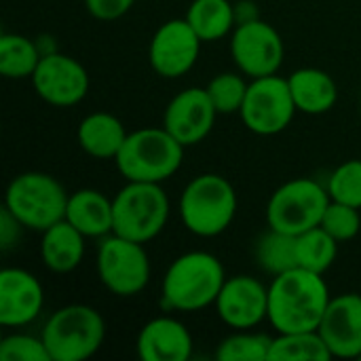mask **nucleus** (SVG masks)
<instances>
[{
	"label": "nucleus",
	"instance_id": "obj_4",
	"mask_svg": "<svg viewBox=\"0 0 361 361\" xmlns=\"http://www.w3.org/2000/svg\"><path fill=\"white\" fill-rule=\"evenodd\" d=\"M40 338L51 361H85L102 349L106 322L93 307L68 305L51 315Z\"/></svg>",
	"mask_w": 361,
	"mask_h": 361
},
{
	"label": "nucleus",
	"instance_id": "obj_21",
	"mask_svg": "<svg viewBox=\"0 0 361 361\" xmlns=\"http://www.w3.org/2000/svg\"><path fill=\"white\" fill-rule=\"evenodd\" d=\"M294 104L305 114H324L334 108L338 87L334 78L319 68H300L288 76Z\"/></svg>",
	"mask_w": 361,
	"mask_h": 361
},
{
	"label": "nucleus",
	"instance_id": "obj_1",
	"mask_svg": "<svg viewBox=\"0 0 361 361\" xmlns=\"http://www.w3.org/2000/svg\"><path fill=\"white\" fill-rule=\"evenodd\" d=\"M330 292L324 275L292 269L275 275L269 288V322L279 334L319 330Z\"/></svg>",
	"mask_w": 361,
	"mask_h": 361
},
{
	"label": "nucleus",
	"instance_id": "obj_20",
	"mask_svg": "<svg viewBox=\"0 0 361 361\" xmlns=\"http://www.w3.org/2000/svg\"><path fill=\"white\" fill-rule=\"evenodd\" d=\"M85 235L66 218L42 233L40 258L53 273H70L85 258Z\"/></svg>",
	"mask_w": 361,
	"mask_h": 361
},
{
	"label": "nucleus",
	"instance_id": "obj_28",
	"mask_svg": "<svg viewBox=\"0 0 361 361\" xmlns=\"http://www.w3.org/2000/svg\"><path fill=\"white\" fill-rule=\"evenodd\" d=\"M247 87L250 85L239 74L222 72L209 80L205 91H207L218 114H235V112H241V108H243Z\"/></svg>",
	"mask_w": 361,
	"mask_h": 361
},
{
	"label": "nucleus",
	"instance_id": "obj_25",
	"mask_svg": "<svg viewBox=\"0 0 361 361\" xmlns=\"http://www.w3.org/2000/svg\"><path fill=\"white\" fill-rule=\"evenodd\" d=\"M338 241L328 235L322 226L309 228L296 235V260L298 269L324 275L336 260Z\"/></svg>",
	"mask_w": 361,
	"mask_h": 361
},
{
	"label": "nucleus",
	"instance_id": "obj_13",
	"mask_svg": "<svg viewBox=\"0 0 361 361\" xmlns=\"http://www.w3.org/2000/svg\"><path fill=\"white\" fill-rule=\"evenodd\" d=\"M201 38L186 19L165 21L150 40V66L163 78L184 76L197 61Z\"/></svg>",
	"mask_w": 361,
	"mask_h": 361
},
{
	"label": "nucleus",
	"instance_id": "obj_2",
	"mask_svg": "<svg viewBox=\"0 0 361 361\" xmlns=\"http://www.w3.org/2000/svg\"><path fill=\"white\" fill-rule=\"evenodd\" d=\"M184 148L165 127H146L127 135L114 161L127 182L161 184L180 169Z\"/></svg>",
	"mask_w": 361,
	"mask_h": 361
},
{
	"label": "nucleus",
	"instance_id": "obj_16",
	"mask_svg": "<svg viewBox=\"0 0 361 361\" xmlns=\"http://www.w3.org/2000/svg\"><path fill=\"white\" fill-rule=\"evenodd\" d=\"M332 357L361 355V294H343L332 298L319 326Z\"/></svg>",
	"mask_w": 361,
	"mask_h": 361
},
{
	"label": "nucleus",
	"instance_id": "obj_15",
	"mask_svg": "<svg viewBox=\"0 0 361 361\" xmlns=\"http://www.w3.org/2000/svg\"><path fill=\"white\" fill-rule=\"evenodd\" d=\"M216 311L226 326L250 330L269 317V290L250 275H237L224 281Z\"/></svg>",
	"mask_w": 361,
	"mask_h": 361
},
{
	"label": "nucleus",
	"instance_id": "obj_9",
	"mask_svg": "<svg viewBox=\"0 0 361 361\" xmlns=\"http://www.w3.org/2000/svg\"><path fill=\"white\" fill-rule=\"evenodd\" d=\"M97 275L102 283L123 298L137 296L150 281V260L144 243L110 235L97 252Z\"/></svg>",
	"mask_w": 361,
	"mask_h": 361
},
{
	"label": "nucleus",
	"instance_id": "obj_34",
	"mask_svg": "<svg viewBox=\"0 0 361 361\" xmlns=\"http://www.w3.org/2000/svg\"><path fill=\"white\" fill-rule=\"evenodd\" d=\"M21 228H23V224L4 207L0 212V245H2V250H11L15 245Z\"/></svg>",
	"mask_w": 361,
	"mask_h": 361
},
{
	"label": "nucleus",
	"instance_id": "obj_23",
	"mask_svg": "<svg viewBox=\"0 0 361 361\" xmlns=\"http://www.w3.org/2000/svg\"><path fill=\"white\" fill-rule=\"evenodd\" d=\"M186 21L203 42L226 36L235 23V8L228 0H195L186 13Z\"/></svg>",
	"mask_w": 361,
	"mask_h": 361
},
{
	"label": "nucleus",
	"instance_id": "obj_11",
	"mask_svg": "<svg viewBox=\"0 0 361 361\" xmlns=\"http://www.w3.org/2000/svg\"><path fill=\"white\" fill-rule=\"evenodd\" d=\"M231 53L243 74L260 78L277 74L283 63L286 49L279 32L271 23L262 19H250L235 30Z\"/></svg>",
	"mask_w": 361,
	"mask_h": 361
},
{
	"label": "nucleus",
	"instance_id": "obj_7",
	"mask_svg": "<svg viewBox=\"0 0 361 361\" xmlns=\"http://www.w3.org/2000/svg\"><path fill=\"white\" fill-rule=\"evenodd\" d=\"M112 233L137 243H146L165 228L169 218V199L161 184L127 182V186L112 199Z\"/></svg>",
	"mask_w": 361,
	"mask_h": 361
},
{
	"label": "nucleus",
	"instance_id": "obj_33",
	"mask_svg": "<svg viewBox=\"0 0 361 361\" xmlns=\"http://www.w3.org/2000/svg\"><path fill=\"white\" fill-rule=\"evenodd\" d=\"M135 0H85L87 11L102 21H114L123 17Z\"/></svg>",
	"mask_w": 361,
	"mask_h": 361
},
{
	"label": "nucleus",
	"instance_id": "obj_26",
	"mask_svg": "<svg viewBox=\"0 0 361 361\" xmlns=\"http://www.w3.org/2000/svg\"><path fill=\"white\" fill-rule=\"evenodd\" d=\"M271 360H311L330 361L332 353L322 338L319 330L313 332H288L279 334L271 343L269 361Z\"/></svg>",
	"mask_w": 361,
	"mask_h": 361
},
{
	"label": "nucleus",
	"instance_id": "obj_30",
	"mask_svg": "<svg viewBox=\"0 0 361 361\" xmlns=\"http://www.w3.org/2000/svg\"><path fill=\"white\" fill-rule=\"evenodd\" d=\"M332 201L361 209V159H351L334 169L328 182Z\"/></svg>",
	"mask_w": 361,
	"mask_h": 361
},
{
	"label": "nucleus",
	"instance_id": "obj_31",
	"mask_svg": "<svg viewBox=\"0 0 361 361\" xmlns=\"http://www.w3.org/2000/svg\"><path fill=\"white\" fill-rule=\"evenodd\" d=\"M328 235H332L338 243L353 239L361 228V216L360 209L347 203H338V201H330L322 224H319Z\"/></svg>",
	"mask_w": 361,
	"mask_h": 361
},
{
	"label": "nucleus",
	"instance_id": "obj_18",
	"mask_svg": "<svg viewBox=\"0 0 361 361\" xmlns=\"http://www.w3.org/2000/svg\"><path fill=\"white\" fill-rule=\"evenodd\" d=\"M135 347L144 361H186L192 355V336L182 322L157 317L140 330Z\"/></svg>",
	"mask_w": 361,
	"mask_h": 361
},
{
	"label": "nucleus",
	"instance_id": "obj_22",
	"mask_svg": "<svg viewBox=\"0 0 361 361\" xmlns=\"http://www.w3.org/2000/svg\"><path fill=\"white\" fill-rule=\"evenodd\" d=\"M127 135L125 125L108 112H93L85 116L76 131L78 146L93 159H116Z\"/></svg>",
	"mask_w": 361,
	"mask_h": 361
},
{
	"label": "nucleus",
	"instance_id": "obj_5",
	"mask_svg": "<svg viewBox=\"0 0 361 361\" xmlns=\"http://www.w3.org/2000/svg\"><path fill=\"white\" fill-rule=\"evenodd\" d=\"M237 214V192L233 184L218 173H203L188 182L180 197V216L184 226L199 237L224 233Z\"/></svg>",
	"mask_w": 361,
	"mask_h": 361
},
{
	"label": "nucleus",
	"instance_id": "obj_24",
	"mask_svg": "<svg viewBox=\"0 0 361 361\" xmlns=\"http://www.w3.org/2000/svg\"><path fill=\"white\" fill-rule=\"evenodd\" d=\"M40 53L36 44L21 34H2L0 36V74L4 78H32L38 63Z\"/></svg>",
	"mask_w": 361,
	"mask_h": 361
},
{
	"label": "nucleus",
	"instance_id": "obj_14",
	"mask_svg": "<svg viewBox=\"0 0 361 361\" xmlns=\"http://www.w3.org/2000/svg\"><path fill=\"white\" fill-rule=\"evenodd\" d=\"M218 112L205 89L190 87L178 93L165 108L163 127L182 144L195 146L203 142L216 121Z\"/></svg>",
	"mask_w": 361,
	"mask_h": 361
},
{
	"label": "nucleus",
	"instance_id": "obj_3",
	"mask_svg": "<svg viewBox=\"0 0 361 361\" xmlns=\"http://www.w3.org/2000/svg\"><path fill=\"white\" fill-rule=\"evenodd\" d=\"M224 267L207 252H188L171 262L163 277V300L178 311H201L216 305L224 286Z\"/></svg>",
	"mask_w": 361,
	"mask_h": 361
},
{
	"label": "nucleus",
	"instance_id": "obj_19",
	"mask_svg": "<svg viewBox=\"0 0 361 361\" xmlns=\"http://www.w3.org/2000/svg\"><path fill=\"white\" fill-rule=\"evenodd\" d=\"M66 220L85 237H108L114 226L112 201L93 188H82L70 195Z\"/></svg>",
	"mask_w": 361,
	"mask_h": 361
},
{
	"label": "nucleus",
	"instance_id": "obj_27",
	"mask_svg": "<svg viewBox=\"0 0 361 361\" xmlns=\"http://www.w3.org/2000/svg\"><path fill=\"white\" fill-rule=\"evenodd\" d=\"M256 256L260 267L267 273L281 275L286 271L298 269L296 260V235H288L275 228H269L264 237H260Z\"/></svg>",
	"mask_w": 361,
	"mask_h": 361
},
{
	"label": "nucleus",
	"instance_id": "obj_35",
	"mask_svg": "<svg viewBox=\"0 0 361 361\" xmlns=\"http://www.w3.org/2000/svg\"><path fill=\"white\" fill-rule=\"evenodd\" d=\"M357 360H361V355H360V357H357Z\"/></svg>",
	"mask_w": 361,
	"mask_h": 361
},
{
	"label": "nucleus",
	"instance_id": "obj_12",
	"mask_svg": "<svg viewBox=\"0 0 361 361\" xmlns=\"http://www.w3.org/2000/svg\"><path fill=\"white\" fill-rule=\"evenodd\" d=\"M36 93L51 106L68 108L89 93V74L85 66L63 53H47L32 76Z\"/></svg>",
	"mask_w": 361,
	"mask_h": 361
},
{
	"label": "nucleus",
	"instance_id": "obj_10",
	"mask_svg": "<svg viewBox=\"0 0 361 361\" xmlns=\"http://www.w3.org/2000/svg\"><path fill=\"white\" fill-rule=\"evenodd\" d=\"M298 112L288 78L277 74L254 78L247 87V95L241 108L245 127L258 135H275L288 129Z\"/></svg>",
	"mask_w": 361,
	"mask_h": 361
},
{
	"label": "nucleus",
	"instance_id": "obj_29",
	"mask_svg": "<svg viewBox=\"0 0 361 361\" xmlns=\"http://www.w3.org/2000/svg\"><path fill=\"white\" fill-rule=\"evenodd\" d=\"M273 338L262 334L237 332L224 338L216 351V357L222 361H269Z\"/></svg>",
	"mask_w": 361,
	"mask_h": 361
},
{
	"label": "nucleus",
	"instance_id": "obj_17",
	"mask_svg": "<svg viewBox=\"0 0 361 361\" xmlns=\"http://www.w3.org/2000/svg\"><path fill=\"white\" fill-rule=\"evenodd\" d=\"M44 305L40 281L23 269H4L0 273V324L19 328L38 317Z\"/></svg>",
	"mask_w": 361,
	"mask_h": 361
},
{
	"label": "nucleus",
	"instance_id": "obj_6",
	"mask_svg": "<svg viewBox=\"0 0 361 361\" xmlns=\"http://www.w3.org/2000/svg\"><path fill=\"white\" fill-rule=\"evenodd\" d=\"M66 188L49 173L25 171L11 180L4 207L23 224V228L44 233L49 226L66 218Z\"/></svg>",
	"mask_w": 361,
	"mask_h": 361
},
{
	"label": "nucleus",
	"instance_id": "obj_32",
	"mask_svg": "<svg viewBox=\"0 0 361 361\" xmlns=\"http://www.w3.org/2000/svg\"><path fill=\"white\" fill-rule=\"evenodd\" d=\"M0 361H51L42 338L13 334L0 343Z\"/></svg>",
	"mask_w": 361,
	"mask_h": 361
},
{
	"label": "nucleus",
	"instance_id": "obj_8",
	"mask_svg": "<svg viewBox=\"0 0 361 361\" xmlns=\"http://www.w3.org/2000/svg\"><path fill=\"white\" fill-rule=\"evenodd\" d=\"M330 192L319 182L298 178L281 184L269 199L267 222L269 228L300 235L322 224V218L330 205Z\"/></svg>",
	"mask_w": 361,
	"mask_h": 361
}]
</instances>
